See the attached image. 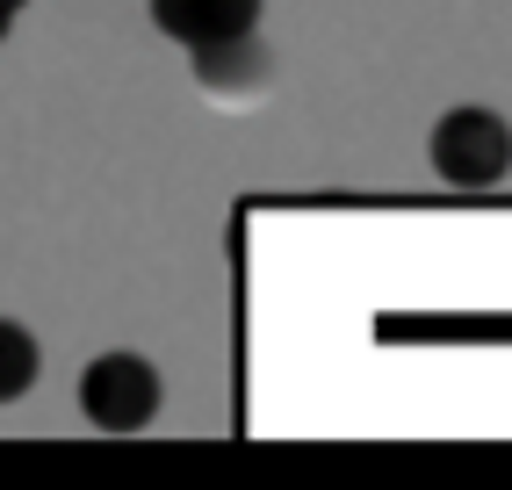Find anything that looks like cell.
<instances>
[{
	"label": "cell",
	"mask_w": 512,
	"mask_h": 490,
	"mask_svg": "<svg viewBox=\"0 0 512 490\" xmlns=\"http://www.w3.org/2000/svg\"><path fill=\"white\" fill-rule=\"evenodd\" d=\"M426 159L448 188H498L512 173V123L498 109H476V101H462V109H448L433 123L426 137Z\"/></svg>",
	"instance_id": "1"
},
{
	"label": "cell",
	"mask_w": 512,
	"mask_h": 490,
	"mask_svg": "<svg viewBox=\"0 0 512 490\" xmlns=\"http://www.w3.org/2000/svg\"><path fill=\"white\" fill-rule=\"evenodd\" d=\"M166 404V382L145 354H94L80 368V411L101 433H145Z\"/></svg>",
	"instance_id": "2"
},
{
	"label": "cell",
	"mask_w": 512,
	"mask_h": 490,
	"mask_svg": "<svg viewBox=\"0 0 512 490\" xmlns=\"http://www.w3.org/2000/svg\"><path fill=\"white\" fill-rule=\"evenodd\" d=\"M188 65H195V87L217 94V101H253V94H267V80H275V51H267L260 29H246V37H217V44H195Z\"/></svg>",
	"instance_id": "3"
},
{
	"label": "cell",
	"mask_w": 512,
	"mask_h": 490,
	"mask_svg": "<svg viewBox=\"0 0 512 490\" xmlns=\"http://www.w3.org/2000/svg\"><path fill=\"white\" fill-rule=\"evenodd\" d=\"M152 22H159L181 51H195V44H217V37H246V29H260V0H152Z\"/></svg>",
	"instance_id": "4"
},
{
	"label": "cell",
	"mask_w": 512,
	"mask_h": 490,
	"mask_svg": "<svg viewBox=\"0 0 512 490\" xmlns=\"http://www.w3.org/2000/svg\"><path fill=\"white\" fill-rule=\"evenodd\" d=\"M37 368H44V346H37V332H29V325H15V318H0V404L29 397Z\"/></svg>",
	"instance_id": "5"
},
{
	"label": "cell",
	"mask_w": 512,
	"mask_h": 490,
	"mask_svg": "<svg viewBox=\"0 0 512 490\" xmlns=\"http://www.w3.org/2000/svg\"><path fill=\"white\" fill-rule=\"evenodd\" d=\"M15 15H22V8H8V0H0V44H8V29H15Z\"/></svg>",
	"instance_id": "6"
},
{
	"label": "cell",
	"mask_w": 512,
	"mask_h": 490,
	"mask_svg": "<svg viewBox=\"0 0 512 490\" xmlns=\"http://www.w3.org/2000/svg\"><path fill=\"white\" fill-rule=\"evenodd\" d=\"M8 8H29V0H8Z\"/></svg>",
	"instance_id": "7"
}]
</instances>
